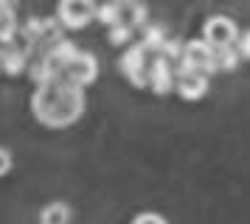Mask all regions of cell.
Listing matches in <instances>:
<instances>
[{
  "mask_svg": "<svg viewBox=\"0 0 250 224\" xmlns=\"http://www.w3.org/2000/svg\"><path fill=\"white\" fill-rule=\"evenodd\" d=\"M31 110H34L37 121L45 126H54V129L68 126L84 110V90L65 81V78L40 84L34 98H31Z\"/></svg>",
  "mask_w": 250,
  "mask_h": 224,
  "instance_id": "cell-1",
  "label": "cell"
},
{
  "mask_svg": "<svg viewBox=\"0 0 250 224\" xmlns=\"http://www.w3.org/2000/svg\"><path fill=\"white\" fill-rule=\"evenodd\" d=\"M239 25L230 17H222V14H216L211 20L205 22L203 28V39L214 51H228V48H236V39H239Z\"/></svg>",
  "mask_w": 250,
  "mask_h": 224,
  "instance_id": "cell-2",
  "label": "cell"
},
{
  "mask_svg": "<svg viewBox=\"0 0 250 224\" xmlns=\"http://www.w3.org/2000/svg\"><path fill=\"white\" fill-rule=\"evenodd\" d=\"M183 59L194 67V73H203V76H211V73L219 70V67H216V51L205 42L203 37L186 42V48H183Z\"/></svg>",
  "mask_w": 250,
  "mask_h": 224,
  "instance_id": "cell-3",
  "label": "cell"
},
{
  "mask_svg": "<svg viewBox=\"0 0 250 224\" xmlns=\"http://www.w3.org/2000/svg\"><path fill=\"white\" fill-rule=\"evenodd\" d=\"M96 3H84V0H68V3H59V17L57 22L65 28H84L87 22L96 17Z\"/></svg>",
  "mask_w": 250,
  "mask_h": 224,
  "instance_id": "cell-4",
  "label": "cell"
},
{
  "mask_svg": "<svg viewBox=\"0 0 250 224\" xmlns=\"http://www.w3.org/2000/svg\"><path fill=\"white\" fill-rule=\"evenodd\" d=\"M96 76H99L96 56L84 54V51H79V56H76V59H73L65 70H62V78H65V81H70V84H76V87H87Z\"/></svg>",
  "mask_w": 250,
  "mask_h": 224,
  "instance_id": "cell-5",
  "label": "cell"
},
{
  "mask_svg": "<svg viewBox=\"0 0 250 224\" xmlns=\"http://www.w3.org/2000/svg\"><path fill=\"white\" fill-rule=\"evenodd\" d=\"M171 62H166L163 56H155L146 65V78H149V90L158 93V95H166L174 90V70H171Z\"/></svg>",
  "mask_w": 250,
  "mask_h": 224,
  "instance_id": "cell-6",
  "label": "cell"
},
{
  "mask_svg": "<svg viewBox=\"0 0 250 224\" xmlns=\"http://www.w3.org/2000/svg\"><path fill=\"white\" fill-rule=\"evenodd\" d=\"M174 90H177L180 98H186V101H200L205 93H208V76L191 73V76H186V78H177V81H174Z\"/></svg>",
  "mask_w": 250,
  "mask_h": 224,
  "instance_id": "cell-7",
  "label": "cell"
},
{
  "mask_svg": "<svg viewBox=\"0 0 250 224\" xmlns=\"http://www.w3.org/2000/svg\"><path fill=\"white\" fill-rule=\"evenodd\" d=\"M146 65H149V59H146V51L141 45H129L124 51V56L118 59V67H121V73L126 78L135 76V73H146Z\"/></svg>",
  "mask_w": 250,
  "mask_h": 224,
  "instance_id": "cell-8",
  "label": "cell"
},
{
  "mask_svg": "<svg viewBox=\"0 0 250 224\" xmlns=\"http://www.w3.org/2000/svg\"><path fill=\"white\" fill-rule=\"evenodd\" d=\"M25 65H28V56L20 51V45H14V48H0V67H3L9 76L23 73Z\"/></svg>",
  "mask_w": 250,
  "mask_h": 224,
  "instance_id": "cell-9",
  "label": "cell"
},
{
  "mask_svg": "<svg viewBox=\"0 0 250 224\" xmlns=\"http://www.w3.org/2000/svg\"><path fill=\"white\" fill-rule=\"evenodd\" d=\"M163 42H166V31H163L160 25H146V28H144V37H141V42L138 45L146 51V56L149 54L158 56L160 48H163Z\"/></svg>",
  "mask_w": 250,
  "mask_h": 224,
  "instance_id": "cell-10",
  "label": "cell"
},
{
  "mask_svg": "<svg viewBox=\"0 0 250 224\" xmlns=\"http://www.w3.org/2000/svg\"><path fill=\"white\" fill-rule=\"evenodd\" d=\"M40 224H70V207L65 202H51L40 213Z\"/></svg>",
  "mask_w": 250,
  "mask_h": 224,
  "instance_id": "cell-11",
  "label": "cell"
},
{
  "mask_svg": "<svg viewBox=\"0 0 250 224\" xmlns=\"http://www.w3.org/2000/svg\"><path fill=\"white\" fill-rule=\"evenodd\" d=\"M124 14L126 17H121V22H126L132 31L141 28V25H144V28L149 25L146 22V6H144V3H124Z\"/></svg>",
  "mask_w": 250,
  "mask_h": 224,
  "instance_id": "cell-12",
  "label": "cell"
},
{
  "mask_svg": "<svg viewBox=\"0 0 250 224\" xmlns=\"http://www.w3.org/2000/svg\"><path fill=\"white\" fill-rule=\"evenodd\" d=\"M121 17H124V3H104V6L96 9V20H102L104 25H110V28L118 25Z\"/></svg>",
  "mask_w": 250,
  "mask_h": 224,
  "instance_id": "cell-13",
  "label": "cell"
},
{
  "mask_svg": "<svg viewBox=\"0 0 250 224\" xmlns=\"http://www.w3.org/2000/svg\"><path fill=\"white\" fill-rule=\"evenodd\" d=\"M239 54H236V48H228V51H216V67L219 70H225V73H233L239 67Z\"/></svg>",
  "mask_w": 250,
  "mask_h": 224,
  "instance_id": "cell-14",
  "label": "cell"
},
{
  "mask_svg": "<svg viewBox=\"0 0 250 224\" xmlns=\"http://www.w3.org/2000/svg\"><path fill=\"white\" fill-rule=\"evenodd\" d=\"M183 48H186V42H180V39H169V37H166V42H163V48H160L158 56H163L166 62L174 65V62L183 56Z\"/></svg>",
  "mask_w": 250,
  "mask_h": 224,
  "instance_id": "cell-15",
  "label": "cell"
},
{
  "mask_svg": "<svg viewBox=\"0 0 250 224\" xmlns=\"http://www.w3.org/2000/svg\"><path fill=\"white\" fill-rule=\"evenodd\" d=\"M132 34H135V31H132L126 22H118V25H113V28H110L107 39H110L113 45H126L129 39H132Z\"/></svg>",
  "mask_w": 250,
  "mask_h": 224,
  "instance_id": "cell-16",
  "label": "cell"
},
{
  "mask_svg": "<svg viewBox=\"0 0 250 224\" xmlns=\"http://www.w3.org/2000/svg\"><path fill=\"white\" fill-rule=\"evenodd\" d=\"M132 224H169L166 222V219H163V216H160V213H138L135 219H132Z\"/></svg>",
  "mask_w": 250,
  "mask_h": 224,
  "instance_id": "cell-17",
  "label": "cell"
},
{
  "mask_svg": "<svg viewBox=\"0 0 250 224\" xmlns=\"http://www.w3.org/2000/svg\"><path fill=\"white\" fill-rule=\"evenodd\" d=\"M236 54H239V59H250V31L239 34V39H236Z\"/></svg>",
  "mask_w": 250,
  "mask_h": 224,
  "instance_id": "cell-18",
  "label": "cell"
},
{
  "mask_svg": "<svg viewBox=\"0 0 250 224\" xmlns=\"http://www.w3.org/2000/svg\"><path fill=\"white\" fill-rule=\"evenodd\" d=\"M9 168H12V154H9V149L0 146V177L9 174Z\"/></svg>",
  "mask_w": 250,
  "mask_h": 224,
  "instance_id": "cell-19",
  "label": "cell"
},
{
  "mask_svg": "<svg viewBox=\"0 0 250 224\" xmlns=\"http://www.w3.org/2000/svg\"><path fill=\"white\" fill-rule=\"evenodd\" d=\"M129 84H132V87H138V90L149 87V78H146V73H135V76H129Z\"/></svg>",
  "mask_w": 250,
  "mask_h": 224,
  "instance_id": "cell-20",
  "label": "cell"
}]
</instances>
